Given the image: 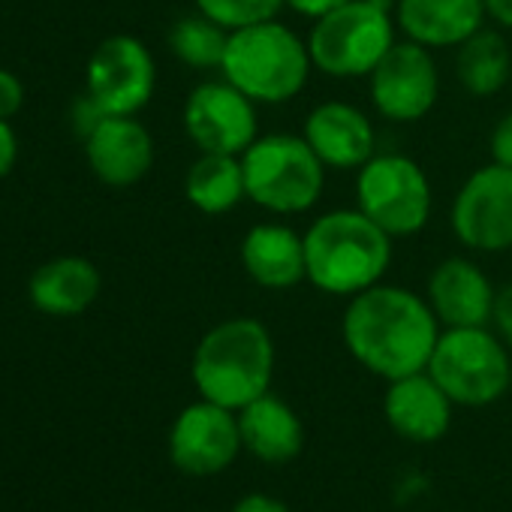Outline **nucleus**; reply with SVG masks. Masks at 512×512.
Returning a JSON list of instances; mask_svg holds the SVG:
<instances>
[{"instance_id":"f257e3e1","label":"nucleus","mask_w":512,"mask_h":512,"mask_svg":"<svg viewBox=\"0 0 512 512\" xmlns=\"http://www.w3.org/2000/svg\"><path fill=\"white\" fill-rule=\"evenodd\" d=\"M440 332L428 299L383 281L347 299L341 317V338L350 356L386 383L425 371Z\"/></svg>"},{"instance_id":"f03ea898","label":"nucleus","mask_w":512,"mask_h":512,"mask_svg":"<svg viewBox=\"0 0 512 512\" xmlns=\"http://www.w3.org/2000/svg\"><path fill=\"white\" fill-rule=\"evenodd\" d=\"M392 235L359 208L320 214L305 232L308 281L335 299H353L380 284L392 266Z\"/></svg>"},{"instance_id":"7ed1b4c3","label":"nucleus","mask_w":512,"mask_h":512,"mask_svg":"<svg viewBox=\"0 0 512 512\" xmlns=\"http://www.w3.org/2000/svg\"><path fill=\"white\" fill-rule=\"evenodd\" d=\"M193 386L199 398L241 410L272 392L275 341L256 317H229L211 326L193 350Z\"/></svg>"},{"instance_id":"20e7f679","label":"nucleus","mask_w":512,"mask_h":512,"mask_svg":"<svg viewBox=\"0 0 512 512\" xmlns=\"http://www.w3.org/2000/svg\"><path fill=\"white\" fill-rule=\"evenodd\" d=\"M311 70L308 40L278 19L229 31L220 64V76L256 106H284L296 100L305 91Z\"/></svg>"},{"instance_id":"39448f33","label":"nucleus","mask_w":512,"mask_h":512,"mask_svg":"<svg viewBox=\"0 0 512 512\" xmlns=\"http://www.w3.org/2000/svg\"><path fill=\"white\" fill-rule=\"evenodd\" d=\"M395 43V0H350L308 34L314 70L329 79H368Z\"/></svg>"},{"instance_id":"423d86ee","label":"nucleus","mask_w":512,"mask_h":512,"mask_svg":"<svg viewBox=\"0 0 512 512\" xmlns=\"http://www.w3.org/2000/svg\"><path fill=\"white\" fill-rule=\"evenodd\" d=\"M247 199L269 214L293 217L311 211L326 187V166L305 142L293 133L256 136L241 154Z\"/></svg>"},{"instance_id":"0eeeda50","label":"nucleus","mask_w":512,"mask_h":512,"mask_svg":"<svg viewBox=\"0 0 512 512\" xmlns=\"http://www.w3.org/2000/svg\"><path fill=\"white\" fill-rule=\"evenodd\" d=\"M425 371L455 407H488L512 386L509 347L488 326L443 329Z\"/></svg>"},{"instance_id":"6e6552de","label":"nucleus","mask_w":512,"mask_h":512,"mask_svg":"<svg viewBox=\"0 0 512 512\" xmlns=\"http://www.w3.org/2000/svg\"><path fill=\"white\" fill-rule=\"evenodd\" d=\"M356 208L392 238L416 235L431 220V181L407 154H374L356 172Z\"/></svg>"},{"instance_id":"1a4fd4ad","label":"nucleus","mask_w":512,"mask_h":512,"mask_svg":"<svg viewBox=\"0 0 512 512\" xmlns=\"http://www.w3.org/2000/svg\"><path fill=\"white\" fill-rule=\"evenodd\" d=\"M449 226L467 250H512V169L494 160L473 169L452 199Z\"/></svg>"},{"instance_id":"9d476101","label":"nucleus","mask_w":512,"mask_h":512,"mask_svg":"<svg viewBox=\"0 0 512 512\" xmlns=\"http://www.w3.org/2000/svg\"><path fill=\"white\" fill-rule=\"evenodd\" d=\"M181 121L187 139L199 148V154L241 157L260 136L256 103L226 79L196 85L184 100Z\"/></svg>"},{"instance_id":"9b49d317","label":"nucleus","mask_w":512,"mask_h":512,"mask_svg":"<svg viewBox=\"0 0 512 512\" xmlns=\"http://www.w3.org/2000/svg\"><path fill=\"white\" fill-rule=\"evenodd\" d=\"M368 94L380 118L392 124H416L437 106L440 70L431 49L401 40L368 76Z\"/></svg>"},{"instance_id":"f8f14e48","label":"nucleus","mask_w":512,"mask_h":512,"mask_svg":"<svg viewBox=\"0 0 512 512\" xmlns=\"http://www.w3.org/2000/svg\"><path fill=\"white\" fill-rule=\"evenodd\" d=\"M85 79L106 115H139L154 97L157 64L142 40L115 34L91 52Z\"/></svg>"},{"instance_id":"ddd939ff","label":"nucleus","mask_w":512,"mask_h":512,"mask_svg":"<svg viewBox=\"0 0 512 512\" xmlns=\"http://www.w3.org/2000/svg\"><path fill=\"white\" fill-rule=\"evenodd\" d=\"M241 449L238 413L205 398L184 407L169 431V458L187 476L223 473Z\"/></svg>"},{"instance_id":"4468645a","label":"nucleus","mask_w":512,"mask_h":512,"mask_svg":"<svg viewBox=\"0 0 512 512\" xmlns=\"http://www.w3.org/2000/svg\"><path fill=\"white\" fill-rule=\"evenodd\" d=\"M302 136L323 166L338 172H359L377 154V130L371 118L344 100L314 106L305 118Z\"/></svg>"},{"instance_id":"2eb2a0df","label":"nucleus","mask_w":512,"mask_h":512,"mask_svg":"<svg viewBox=\"0 0 512 512\" xmlns=\"http://www.w3.org/2000/svg\"><path fill=\"white\" fill-rule=\"evenodd\" d=\"M494 284L467 256H449L428 275L425 299L443 329L488 326L494 308Z\"/></svg>"},{"instance_id":"dca6fc26","label":"nucleus","mask_w":512,"mask_h":512,"mask_svg":"<svg viewBox=\"0 0 512 512\" xmlns=\"http://www.w3.org/2000/svg\"><path fill=\"white\" fill-rule=\"evenodd\" d=\"M91 172L109 187H133L154 166V139L136 115H106L85 139Z\"/></svg>"},{"instance_id":"f3484780","label":"nucleus","mask_w":512,"mask_h":512,"mask_svg":"<svg viewBox=\"0 0 512 512\" xmlns=\"http://www.w3.org/2000/svg\"><path fill=\"white\" fill-rule=\"evenodd\" d=\"M244 275L263 290L284 293L308 281L305 235L287 223H256L238 244Z\"/></svg>"},{"instance_id":"a211bd4d","label":"nucleus","mask_w":512,"mask_h":512,"mask_svg":"<svg viewBox=\"0 0 512 512\" xmlns=\"http://www.w3.org/2000/svg\"><path fill=\"white\" fill-rule=\"evenodd\" d=\"M452 398L437 386L428 371L389 380L383 413L395 434L410 443H434L452 425Z\"/></svg>"},{"instance_id":"6ab92c4d","label":"nucleus","mask_w":512,"mask_h":512,"mask_svg":"<svg viewBox=\"0 0 512 512\" xmlns=\"http://www.w3.org/2000/svg\"><path fill=\"white\" fill-rule=\"evenodd\" d=\"M485 0H395V25L404 40L431 52L458 49L485 28Z\"/></svg>"},{"instance_id":"aec40b11","label":"nucleus","mask_w":512,"mask_h":512,"mask_svg":"<svg viewBox=\"0 0 512 512\" xmlns=\"http://www.w3.org/2000/svg\"><path fill=\"white\" fill-rule=\"evenodd\" d=\"M103 278L85 256H58L43 263L28 281L31 305L46 317H79L100 296Z\"/></svg>"},{"instance_id":"412c9836","label":"nucleus","mask_w":512,"mask_h":512,"mask_svg":"<svg viewBox=\"0 0 512 512\" xmlns=\"http://www.w3.org/2000/svg\"><path fill=\"white\" fill-rule=\"evenodd\" d=\"M238 431L241 446L266 464L293 461L305 446V425L299 413L272 392L238 410Z\"/></svg>"},{"instance_id":"4be33fe9","label":"nucleus","mask_w":512,"mask_h":512,"mask_svg":"<svg viewBox=\"0 0 512 512\" xmlns=\"http://www.w3.org/2000/svg\"><path fill=\"white\" fill-rule=\"evenodd\" d=\"M184 196L202 214H229L247 199L244 166L235 154H199L184 175Z\"/></svg>"},{"instance_id":"5701e85b","label":"nucleus","mask_w":512,"mask_h":512,"mask_svg":"<svg viewBox=\"0 0 512 512\" xmlns=\"http://www.w3.org/2000/svg\"><path fill=\"white\" fill-rule=\"evenodd\" d=\"M512 73L509 43L500 31L482 28L458 46L455 76L470 97H494L506 88Z\"/></svg>"},{"instance_id":"b1692460","label":"nucleus","mask_w":512,"mask_h":512,"mask_svg":"<svg viewBox=\"0 0 512 512\" xmlns=\"http://www.w3.org/2000/svg\"><path fill=\"white\" fill-rule=\"evenodd\" d=\"M226 40H229V31L199 10L193 16L178 19L169 31L172 55L193 70H220Z\"/></svg>"},{"instance_id":"393cba45","label":"nucleus","mask_w":512,"mask_h":512,"mask_svg":"<svg viewBox=\"0 0 512 512\" xmlns=\"http://www.w3.org/2000/svg\"><path fill=\"white\" fill-rule=\"evenodd\" d=\"M193 4L220 28L238 31V28L278 19V13L287 7V0H193Z\"/></svg>"},{"instance_id":"a878e982","label":"nucleus","mask_w":512,"mask_h":512,"mask_svg":"<svg viewBox=\"0 0 512 512\" xmlns=\"http://www.w3.org/2000/svg\"><path fill=\"white\" fill-rule=\"evenodd\" d=\"M491 326H494V335L512 350V281L497 287V293H494Z\"/></svg>"},{"instance_id":"bb28decb","label":"nucleus","mask_w":512,"mask_h":512,"mask_svg":"<svg viewBox=\"0 0 512 512\" xmlns=\"http://www.w3.org/2000/svg\"><path fill=\"white\" fill-rule=\"evenodd\" d=\"M22 106H25V85L13 70L0 67V118L4 121L16 118Z\"/></svg>"},{"instance_id":"cd10ccee","label":"nucleus","mask_w":512,"mask_h":512,"mask_svg":"<svg viewBox=\"0 0 512 512\" xmlns=\"http://www.w3.org/2000/svg\"><path fill=\"white\" fill-rule=\"evenodd\" d=\"M103 118H106V112L100 109V103H97L88 91L73 103V127H76V133H79L82 139H88V136L100 127Z\"/></svg>"},{"instance_id":"c85d7f7f","label":"nucleus","mask_w":512,"mask_h":512,"mask_svg":"<svg viewBox=\"0 0 512 512\" xmlns=\"http://www.w3.org/2000/svg\"><path fill=\"white\" fill-rule=\"evenodd\" d=\"M488 148H491V160H494V163L512 169V112H506V115L494 124L491 139H488Z\"/></svg>"},{"instance_id":"c756f323","label":"nucleus","mask_w":512,"mask_h":512,"mask_svg":"<svg viewBox=\"0 0 512 512\" xmlns=\"http://www.w3.org/2000/svg\"><path fill=\"white\" fill-rule=\"evenodd\" d=\"M19 160V136L10 121L0 118V178H7Z\"/></svg>"},{"instance_id":"7c9ffc66","label":"nucleus","mask_w":512,"mask_h":512,"mask_svg":"<svg viewBox=\"0 0 512 512\" xmlns=\"http://www.w3.org/2000/svg\"><path fill=\"white\" fill-rule=\"evenodd\" d=\"M344 4H350V0H287V7L293 13H299L302 19H311V22H317V19L341 10Z\"/></svg>"},{"instance_id":"2f4dec72","label":"nucleus","mask_w":512,"mask_h":512,"mask_svg":"<svg viewBox=\"0 0 512 512\" xmlns=\"http://www.w3.org/2000/svg\"><path fill=\"white\" fill-rule=\"evenodd\" d=\"M232 512H293L284 500H278V497H269V494H247V497H241L235 506H232Z\"/></svg>"},{"instance_id":"473e14b6","label":"nucleus","mask_w":512,"mask_h":512,"mask_svg":"<svg viewBox=\"0 0 512 512\" xmlns=\"http://www.w3.org/2000/svg\"><path fill=\"white\" fill-rule=\"evenodd\" d=\"M485 16L497 25L512 31V0H485Z\"/></svg>"}]
</instances>
